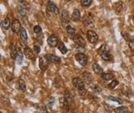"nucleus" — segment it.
I'll return each mask as SVG.
<instances>
[{"instance_id": "39448f33", "label": "nucleus", "mask_w": 134, "mask_h": 113, "mask_svg": "<svg viewBox=\"0 0 134 113\" xmlns=\"http://www.w3.org/2000/svg\"><path fill=\"white\" fill-rule=\"evenodd\" d=\"M47 10L56 15H58L60 12V10L58 8V6L50 1L47 3Z\"/></svg>"}, {"instance_id": "a19ab883", "label": "nucleus", "mask_w": 134, "mask_h": 113, "mask_svg": "<svg viewBox=\"0 0 134 113\" xmlns=\"http://www.w3.org/2000/svg\"><path fill=\"white\" fill-rule=\"evenodd\" d=\"M79 91V94L81 95H85L86 94V92H87V90L85 89V88H84V89H79L78 90Z\"/></svg>"}, {"instance_id": "9d476101", "label": "nucleus", "mask_w": 134, "mask_h": 113, "mask_svg": "<svg viewBox=\"0 0 134 113\" xmlns=\"http://www.w3.org/2000/svg\"><path fill=\"white\" fill-rule=\"evenodd\" d=\"M72 39H73V42L77 45L85 46V40L84 39V38L79 35H75L72 37Z\"/></svg>"}, {"instance_id": "ddd939ff", "label": "nucleus", "mask_w": 134, "mask_h": 113, "mask_svg": "<svg viewBox=\"0 0 134 113\" xmlns=\"http://www.w3.org/2000/svg\"><path fill=\"white\" fill-rule=\"evenodd\" d=\"M80 19H81V12L77 9H75L71 15V20L75 22H77L80 21Z\"/></svg>"}, {"instance_id": "6e6552de", "label": "nucleus", "mask_w": 134, "mask_h": 113, "mask_svg": "<svg viewBox=\"0 0 134 113\" xmlns=\"http://www.w3.org/2000/svg\"><path fill=\"white\" fill-rule=\"evenodd\" d=\"M19 38H20V41L22 42L21 44L23 45H25L26 42H27V39H28V36H27V33H26V30L22 27L20 32H19Z\"/></svg>"}, {"instance_id": "f257e3e1", "label": "nucleus", "mask_w": 134, "mask_h": 113, "mask_svg": "<svg viewBox=\"0 0 134 113\" xmlns=\"http://www.w3.org/2000/svg\"><path fill=\"white\" fill-rule=\"evenodd\" d=\"M75 58L77 61V62L82 66H85L88 61V56L84 52H77L75 55Z\"/></svg>"}, {"instance_id": "a878e982", "label": "nucleus", "mask_w": 134, "mask_h": 113, "mask_svg": "<svg viewBox=\"0 0 134 113\" xmlns=\"http://www.w3.org/2000/svg\"><path fill=\"white\" fill-rule=\"evenodd\" d=\"M101 78H102V79H104V80H105V81H109V80H111V79H113V77H114V75H113V74H111V73H105V72H102L101 75Z\"/></svg>"}, {"instance_id": "c9c22d12", "label": "nucleus", "mask_w": 134, "mask_h": 113, "mask_svg": "<svg viewBox=\"0 0 134 113\" xmlns=\"http://www.w3.org/2000/svg\"><path fill=\"white\" fill-rule=\"evenodd\" d=\"M1 102H2V103L3 102L4 104H6V105L10 104L9 101L8 99H6V98H5V97H2V98H1Z\"/></svg>"}, {"instance_id": "72a5a7b5", "label": "nucleus", "mask_w": 134, "mask_h": 113, "mask_svg": "<svg viewBox=\"0 0 134 113\" xmlns=\"http://www.w3.org/2000/svg\"><path fill=\"white\" fill-rule=\"evenodd\" d=\"M42 32V29L40 25H35L34 27V32L36 34H39Z\"/></svg>"}, {"instance_id": "393cba45", "label": "nucleus", "mask_w": 134, "mask_h": 113, "mask_svg": "<svg viewBox=\"0 0 134 113\" xmlns=\"http://www.w3.org/2000/svg\"><path fill=\"white\" fill-rule=\"evenodd\" d=\"M100 56L102 58L103 60L107 61V62H109V61L113 59V56L111 54H109V52H101Z\"/></svg>"}, {"instance_id": "f3484780", "label": "nucleus", "mask_w": 134, "mask_h": 113, "mask_svg": "<svg viewBox=\"0 0 134 113\" xmlns=\"http://www.w3.org/2000/svg\"><path fill=\"white\" fill-rule=\"evenodd\" d=\"M60 107L63 109H64V110H66V111H68L69 110V104H68V102L65 100V98H60Z\"/></svg>"}, {"instance_id": "f704fd0d", "label": "nucleus", "mask_w": 134, "mask_h": 113, "mask_svg": "<svg viewBox=\"0 0 134 113\" xmlns=\"http://www.w3.org/2000/svg\"><path fill=\"white\" fill-rule=\"evenodd\" d=\"M18 4L21 8H23V9H26L28 7V5L26 2H23V0H20V2H18Z\"/></svg>"}, {"instance_id": "dca6fc26", "label": "nucleus", "mask_w": 134, "mask_h": 113, "mask_svg": "<svg viewBox=\"0 0 134 113\" xmlns=\"http://www.w3.org/2000/svg\"><path fill=\"white\" fill-rule=\"evenodd\" d=\"M17 89L22 91V92H26V83L24 82V80L23 79H19L17 81Z\"/></svg>"}, {"instance_id": "c756f323", "label": "nucleus", "mask_w": 134, "mask_h": 113, "mask_svg": "<svg viewBox=\"0 0 134 113\" xmlns=\"http://www.w3.org/2000/svg\"><path fill=\"white\" fill-rule=\"evenodd\" d=\"M108 98H109V100L113 101V102H116L119 104H122L123 103V101H122V99H121V98H117V97H114V96H112V95H109Z\"/></svg>"}, {"instance_id": "4be33fe9", "label": "nucleus", "mask_w": 134, "mask_h": 113, "mask_svg": "<svg viewBox=\"0 0 134 113\" xmlns=\"http://www.w3.org/2000/svg\"><path fill=\"white\" fill-rule=\"evenodd\" d=\"M129 112V109L126 106H120L118 108H115L113 110V112L115 113H126Z\"/></svg>"}, {"instance_id": "b1692460", "label": "nucleus", "mask_w": 134, "mask_h": 113, "mask_svg": "<svg viewBox=\"0 0 134 113\" xmlns=\"http://www.w3.org/2000/svg\"><path fill=\"white\" fill-rule=\"evenodd\" d=\"M66 31H67L68 34L69 36H72V37L75 35V32H76L75 29L74 27H72L71 25H68V26L66 27Z\"/></svg>"}, {"instance_id": "79ce46f5", "label": "nucleus", "mask_w": 134, "mask_h": 113, "mask_svg": "<svg viewBox=\"0 0 134 113\" xmlns=\"http://www.w3.org/2000/svg\"><path fill=\"white\" fill-rule=\"evenodd\" d=\"M94 89L96 90V92H100L102 91V89H101V88H99L98 86H96V87L94 88Z\"/></svg>"}, {"instance_id": "1a4fd4ad", "label": "nucleus", "mask_w": 134, "mask_h": 113, "mask_svg": "<svg viewBox=\"0 0 134 113\" xmlns=\"http://www.w3.org/2000/svg\"><path fill=\"white\" fill-rule=\"evenodd\" d=\"M23 53H24V56H26V58L27 59H30V60H33L35 58V56H34V53L33 52V50L30 48V47H25L24 48V50H23Z\"/></svg>"}, {"instance_id": "a211bd4d", "label": "nucleus", "mask_w": 134, "mask_h": 113, "mask_svg": "<svg viewBox=\"0 0 134 113\" xmlns=\"http://www.w3.org/2000/svg\"><path fill=\"white\" fill-rule=\"evenodd\" d=\"M17 54H18V51H17L16 45H11V46H10V56H11V58L13 59H16Z\"/></svg>"}, {"instance_id": "c85d7f7f", "label": "nucleus", "mask_w": 134, "mask_h": 113, "mask_svg": "<svg viewBox=\"0 0 134 113\" xmlns=\"http://www.w3.org/2000/svg\"><path fill=\"white\" fill-rule=\"evenodd\" d=\"M109 52V46L107 44H103L99 49V53L101 52Z\"/></svg>"}, {"instance_id": "6ab92c4d", "label": "nucleus", "mask_w": 134, "mask_h": 113, "mask_svg": "<svg viewBox=\"0 0 134 113\" xmlns=\"http://www.w3.org/2000/svg\"><path fill=\"white\" fill-rule=\"evenodd\" d=\"M123 8V2L122 1H118L114 4V9L116 13H119Z\"/></svg>"}, {"instance_id": "37998d69", "label": "nucleus", "mask_w": 134, "mask_h": 113, "mask_svg": "<svg viewBox=\"0 0 134 113\" xmlns=\"http://www.w3.org/2000/svg\"><path fill=\"white\" fill-rule=\"evenodd\" d=\"M65 1H67V2H70V1H71V0H65Z\"/></svg>"}, {"instance_id": "20e7f679", "label": "nucleus", "mask_w": 134, "mask_h": 113, "mask_svg": "<svg viewBox=\"0 0 134 113\" xmlns=\"http://www.w3.org/2000/svg\"><path fill=\"white\" fill-rule=\"evenodd\" d=\"M87 37H88V41L92 43V44H95L98 42V34L95 32L94 31L92 30H88L87 32Z\"/></svg>"}, {"instance_id": "e433bc0d", "label": "nucleus", "mask_w": 134, "mask_h": 113, "mask_svg": "<svg viewBox=\"0 0 134 113\" xmlns=\"http://www.w3.org/2000/svg\"><path fill=\"white\" fill-rule=\"evenodd\" d=\"M19 15H21L22 16H26V11H25V9H23V8H20L19 9Z\"/></svg>"}, {"instance_id": "9b49d317", "label": "nucleus", "mask_w": 134, "mask_h": 113, "mask_svg": "<svg viewBox=\"0 0 134 113\" xmlns=\"http://www.w3.org/2000/svg\"><path fill=\"white\" fill-rule=\"evenodd\" d=\"M82 76H83L84 81H85L87 84L90 85V84L92 82V81H93V76L92 75V74H91L90 72H84L82 73Z\"/></svg>"}, {"instance_id": "2f4dec72", "label": "nucleus", "mask_w": 134, "mask_h": 113, "mask_svg": "<svg viewBox=\"0 0 134 113\" xmlns=\"http://www.w3.org/2000/svg\"><path fill=\"white\" fill-rule=\"evenodd\" d=\"M80 2H81V6H83V7H88L92 3V0H81Z\"/></svg>"}, {"instance_id": "412c9836", "label": "nucleus", "mask_w": 134, "mask_h": 113, "mask_svg": "<svg viewBox=\"0 0 134 113\" xmlns=\"http://www.w3.org/2000/svg\"><path fill=\"white\" fill-rule=\"evenodd\" d=\"M92 69H93V71H94V72L97 74V75H101L102 72H103V71H102V68L99 65H98V64H93V65H92Z\"/></svg>"}, {"instance_id": "4c0bfd02", "label": "nucleus", "mask_w": 134, "mask_h": 113, "mask_svg": "<svg viewBox=\"0 0 134 113\" xmlns=\"http://www.w3.org/2000/svg\"><path fill=\"white\" fill-rule=\"evenodd\" d=\"M34 51L36 52L37 54H39L40 52V47L37 45H34Z\"/></svg>"}, {"instance_id": "bb28decb", "label": "nucleus", "mask_w": 134, "mask_h": 113, "mask_svg": "<svg viewBox=\"0 0 134 113\" xmlns=\"http://www.w3.org/2000/svg\"><path fill=\"white\" fill-rule=\"evenodd\" d=\"M64 98L65 100L68 102V103H71V102H73V96L71 93L69 92V91H66L65 93H64Z\"/></svg>"}, {"instance_id": "5701e85b", "label": "nucleus", "mask_w": 134, "mask_h": 113, "mask_svg": "<svg viewBox=\"0 0 134 113\" xmlns=\"http://www.w3.org/2000/svg\"><path fill=\"white\" fill-rule=\"evenodd\" d=\"M23 54H24V53H23L21 50H19V51H18V54H17L16 58V59H15V60H16V62L18 65H21V64L23 63Z\"/></svg>"}, {"instance_id": "aec40b11", "label": "nucleus", "mask_w": 134, "mask_h": 113, "mask_svg": "<svg viewBox=\"0 0 134 113\" xmlns=\"http://www.w3.org/2000/svg\"><path fill=\"white\" fill-rule=\"evenodd\" d=\"M58 50H59L63 55H65V54L68 52V49H67V47L65 46V45L64 44V42H60L58 44Z\"/></svg>"}, {"instance_id": "7c9ffc66", "label": "nucleus", "mask_w": 134, "mask_h": 113, "mask_svg": "<svg viewBox=\"0 0 134 113\" xmlns=\"http://www.w3.org/2000/svg\"><path fill=\"white\" fill-rule=\"evenodd\" d=\"M119 84V81L118 80H116V79H113L108 85H109V89H115V87L118 85Z\"/></svg>"}, {"instance_id": "7ed1b4c3", "label": "nucleus", "mask_w": 134, "mask_h": 113, "mask_svg": "<svg viewBox=\"0 0 134 113\" xmlns=\"http://www.w3.org/2000/svg\"><path fill=\"white\" fill-rule=\"evenodd\" d=\"M72 84H73V85L76 89H77L78 90L85 88V82H84L83 79L81 78L80 77H75V78H74L72 79Z\"/></svg>"}, {"instance_id": "f03ea898", "label": "nucleus", "mask_w": 134, "mask_h": 113, "mask_svg": "<svg viewBox=\"0 0 134 113\" xmlns=\"http://www.w3.org/2000/svg\"><path fill=\"white\" fill-rule=\"evenodd\" d=\"M61 22H62V25L64 28H66L68 25H69V24L71 22V17L69 16V13L65 9H64L61 12Z\"/></svg>"}, {"instance_id": "2eb2a0df", "label": "nucleus", "mask_w": 134, "mask_h": 113, "mask_svg": "<svg viewBox=\"0 0 134 113\" xmlns=\"http://www.w3.org/2000/svg\"><path fill=\"white\" fill-rule=\"evenodd\" d=\"M45 57H40L39 58V66H40V69H42V70H46L47 69V62L45 60Z\"/></svg>"}, {"instance_id": "4468645a", "label": "nucleus", "mask_w": 134, "mask_h": 113, "mask_svg": "<svg viewBox=\"0 0 134 113\" xmlns=\"http://www.w3.org/2000/svg\"><path fill=\"white\" fill-rule=\"evenodd\" d=\"M1 25H2V28L4 30H8L9 29V27L12 25V23L10 22V19L9 17L5 18V19L2 22Z\"/></svg>"}, {"instance_id": "423d86ee", "label": "nucleus", "mask_w": 134, "mask_h": 113, "mask_svg": "<svg viewBox=\"0 0 134 113\" xmlns=\"http://www.w3.org/2000/svg\"><path fill=\"white\" fill-rule=\"evenodd\" d=\"M11 28H12V31L13 33H19L22 29L21 27V22H19V20L18 19H15L13 20V22H12V25H11Z\"/></svg>"}, {"instance_id": "58836bf2", "label": "nucleus", "mask_w": 134, "mask_h": 113, "mask_svg": "<svg viewBox=\"0 0 134 113\" xmlns=\"http://www.w3.org/2000/svg\"><path fill=\"white\" fill-rule=\"evenodd\" d=\"M77 52H85V47L82 45H78V48L77 49Z\"/></svg>"}, {"instance_id": "473e14b6", "label": "nucleus", "mask_w": 134, "mask_h": 113, "mask_svg": "<svg viewBox=\"0 0 134 113\" xmlns=\"http://www.w3.org/2000/svg\"><path fill=\"white\" fill-rule=\"evenodd\" d=\"M55 102V98L54 97H50L47 100V106L49 107L50 109H52V106L54 105V103Z\"/></svg>"}, {"instance_id": "f8f14e48", "label": "nucleus", "mask_w": 134, "mask_h": 113, "mask_svg": "<svg viewBox=\"0 0 134 113\" xmlns=\"http://www.w3.org/2000/svg\"><path fill=\"white\" fill-rule=\"evenodd\" d=\"M45 58L47 61L51 62H54V63H58L60 62V58H59L57 56L54 55H51V54H47L45 55Z\"/></svg>"}, {"instance_id": "ea45409f", "label": "nucleus", "mask_w": 134, "mask_h": 113, "mask_svg": "<svg viewBox=\"0 0 134 113\" xmlns=\"http://www.w3.org/2000/svg\"><path fill=\"white\" fill-rule=\"evenodd\" d=\"M129 47L132 51L134 52V40H132L129 42Z\"/></svg>"}, {"instance_id": "0eeeda50", "label": "nucleus", "mask_w": 134, "mask_h": 113, "mask_svg": "<svg viewBox=\"0 0 134 113\" xmlns=\"http://www.w3.org/2000/svg\"><path fill=\"white\" fill-rule=\"evenodd\" d=\"M47 43L51 48H54L58 45V38L55 35H51L47 38Z\"/></svg>"}, {"instance_id": "cd10ccee", "label": "nucleus", "mask_w": 134, "mask_h": 113, "mask_svg": "<svg viewBox=\"0 0 134 113\" xmlns=\"http://www.w3.org/2000/svg\"><path fill=\"white\" fill-rule=\"evenodd\" d=\"M84 23L85 24L86 26H89V27H93L94 26V22L92 20L90 17H85L84 19Z\"/></svg>"}]
</instances>
